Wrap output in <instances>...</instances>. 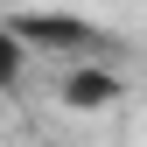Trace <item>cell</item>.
I'll return each instance as SVG.
<instances>
[{
    "instance_id": "obj_1",
    "label": "cell",
    "mask_w": 147,
    "mask_h": 147,
    "mask_svg": "<svg viewBox=\"0 0 147 147\" xmlns=\"http://www.w3.org/2000/svg\"><path fill=\"white\" fill-rule=\"evenodd\" d=\"M14 35H21L28 56H63V63H84L105 49V28H91L84 14H14L7 21Z\"/></svg>"
},
{
    "instance_id": "obj_2",
    "label": "cell",
    "mask_w": 147,
    "mask_h": 147,
    "mask_svg": "<svg viewBox=\"0 0 147 147\" xmlns=\"http://www.w3.org/2000/svg\"><path fill=\"white\" fill-rule=\"evenodd\" d=\"M63 105L70 112H105V105H119V70L84 56V63H63Z\"/></svg>"
},
{
    "instance_id": "obj_3",
    "label": "cell",
    "mask_w": 147,
    "mask_h": 147,
    "mask_svg": "<svg viewBox=\"0 0 147 147\" xmlns=\"http://www.w3.org/2000/svg\"><path fill=\"white\" fill-rule=\"evenodd\" d=\"M21 77H28V49H21V35L0 21V91H14Z\"/></svg>"
}]
</instances>
